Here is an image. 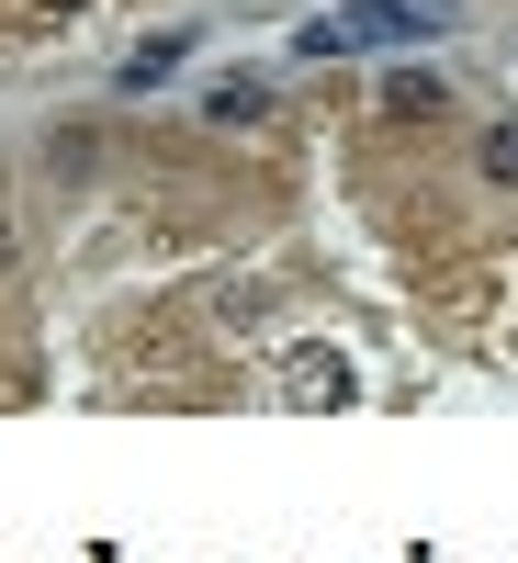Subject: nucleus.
Instances as JSON below:
<instances>
[{"instance_id": "obj_1", "label": "nucleus", "mask_w": 518, "mask_h": 563, "mask_svg": "<svg viewBox=\"0 0 518 563\" xmlns=\"http://www.w3.org/2000/svg\"><path fill=\"white\" fill-rule=\"evenodd\" d=\"M350 45H406V34H440L451 12H440V0H350Z\"/></svg>"}, {"instance_id": "obj_2", "label": "nucleus", "mask_w": 518, "mask_h": 563, "mask_svg": "<svg viewBox=\"0 0 518 563\" xmlns=\"http://www.w3.org/2000/svg\"><path fill=\"white\" fill-rule=\"evenodd\" d=\"M282 384H294L305 406H339V395H350V361H327V350H294V361H282Z\"/></svg>"}, {"instance_id": "obj_3", "label": "nucleus", "mask_w": 518, "mask_h": 563, "mask_svg": "<svg viewBox=\"0 0 518 563\" xmlns=\"http://www.w3.org/2000/svg\"><path fill=\"white\" fill-rule=\"evenodd\" d=\"M180 57H192V34H147V45H135V57L113 68V79H124V90H158V79H169Z\"/></svg>"}, {"instance_id": "obj_4", "label": "nucleus", "mask_w": 518, "mask_h": 563, "mask_svg": "<svg viewBox=\"0 0 518 563\" xmlns=\"http://www.w3.org/2000/svg\"><path fill=\"white\" fill-rule=\"evenodd\" d=\"M260 102H271V90H260V79H214V90H203V113H214V124H249Z\"/></svg>"}, {"instance_id": "obj_5", "label": "nucleus", "mask_w": 518, "mask_h": 563, "mask_svg": "<svg viewBox=\"0 0 518 563\" xmlns=\"http://www.w3.org/2000/svg\"><path fill=\"white\" fill-rule=\"evenodd\" d=\"M384 102H395V113H440V79H429V68H406V79L384 90Z\"/></svg>"}, {"instance_id": "obj_6", "label": "nucleus", "mask_w": 518, "mask_h": 563, "mask_svg": "<svg viewBox=\"0 0 518 563\" xmlns=\"http://www.w3.org/2000/svg\"><path fill=\"white\" fill-rule=\"evenodd\" d=\"M485 169H496V180H518V124H496V135H485Z\"/></svg>"}, {"instance_id": "obj_7", "label": "nucleus", "mask_w": 518, "mask_h": 563, "mask_svg": "<svg viewBox=\"0 0 518 563\" xmlns=\"http://www.w3.org/2000/svg\"><path fill=\"white\" fill-rule=\"evenodd\" d=\"M34 12H90V0H34Z\"/></svg>"}]
</instances>
